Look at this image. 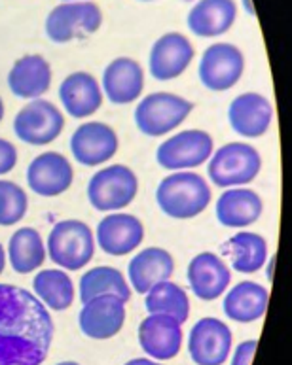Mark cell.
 <instances>
[{"instance_id": "obj_16", "label": "cell", "mask_w": 292, "mask_h": 365, "mask_svg": "<svg viewBox=\"0 0 292 365\" xmlns=\"http://www.w3.org/2000/svg\"><path fill=\"white\" fill-rule=\"evenodd\" d=\"M72 182L74 169L63 153H40L29 165L27 184L40 197L61 195L71 187Z\"/></svg>"}, {"instance_id": "obj_31", "label": "cell", "mask_w": 292, "mask_h": 365, "mask_svg": "<svg viewBox=\"0 0 292 365\" xmlns=\"http://www.w3.org/2000/svg\"><path fill=\"white\" fill-rule=\"evenodd\" d=\"M144 307L148 314H167L178 324H184L190 317V299L188 294L178 284L166 280L156 284L144 299Z\"/></svg>"}, {"instance_id": "obj_29", "label": "cell", "mask_w": 292, "mask_h": 365, "mask_svg": "<svg viewBox=\"0 0 292 365\" xmlns=\"http://www.w3.org/2000/svg\"><path fill=\"white\" fill-rule=\"evenodd\" d=\"M34 295L51 311H66L74 301L72 278L61 269H44L33 278Z\"/></svg>"}, {"instance_id": "obj_1", "label": "cell", "mask_w": 292, "mask_h": 365, "mask_svg": "<svg viewBox=\"0 0 292 365\" xmlns=\"http://www.w3.org/2000/svg\"><path fill=\"white\" fill-rule=\"evenodd\" d=\"M56 326L34 294L0 282V365H42Z\"/></svg>"}, {"instance_id": "obj_3", "label": "cell", "mask_w": 292, "mask_h": 365, "mask_svg": "<svg viewBox=\"0 0 292 365\" xmlns=\"http://www.w3.org/2000/svg\"><path fill=\"white\" fill-rule=\"evenodd\" d=\"M48 256L66 271H80L94 259L95 239L88 224L80 220H63L48 235Z\"/></svg>"}, {"instance_id": "obj_40", "label": "cell", "mask_w": 292, "mask_h": 365, "mask_svg": "<svg viewBox=\"0 0 292 365\" xmlns=\"http://www.w3.org/2000/svg\"><path fill=\"white\" fill-rule=\"evenodd\" d=\"M57 365H80V364H76V361H61V364Z\"/></svg>"}, {"instance_id": "obj_21", "label": "cell", "mask_w": 292, "mask_h": 365, "mask_svg": "<svg viewBox=\"0 0 292 365\" xmlns=\"http://www.w3.org/2000/svg\"><path fill=\"white\" fill-rule=\"evenodd\" d=\"M144 89V71L131 57H118L103 72V91L112 104H131Z\"/></svg>"}, {"instance_id": "obj_33", "label": "cell", "mask_w": 292, "mask_h": 365, "mask_svg": "<svg viewBox=\"0 0 292 365\" xmlns=\"http://www.w3.org/2000/svg\"><path fill=\"white\" fill-rule=\"evenodd\" d=\"M17 165V150L10 140L0 138V175H8Z\"/></svg>"}, {"instance_id": "obj_11", "label": "cell", "mask_w": 292, "mask_h": 365, "mask_svg": "<svg viewBox=\"0 0 292 365\" xmlns=\"http://www.w3.org/2000/svg\"><path fill=\"white\" fill-rule=\"evenodd\" d=\"M196 57V49L182 33H166L156 40L148 55L150 76L158 82H169L182 76Z\"/></svg>"}, {"instance_id": "obj_25", "label": "cell", "mask_w": 292, "mask_h": 365, "mask_svg": "<svg viewBox=\"0 0 292 365\" xmlns=\"http://www.w3.org/2000/svg\"><path fill=\"white\" fill-rule=\"evenodd\" d=\"M264 205L256 191L248 187H230L216 201V220L230 229H243L258 222Z\"/></svg>"}, {"instance_id": "obj_39", "label": "cell", "mask_w": 292, "mask_h": 365, "mask_svg": "<svg viewBox=\"0 0 292 365\" xmlns=\"http://www.w3.org/2000/svg\"><path fill=\"white\" fill-rule=\"evenodd\" d=\"M4 118V103H2V97H0V121Z\"/></svg>"}, {"instance_id": "obj_6", "label": "cell", "mask_w": 292, "mask_h": 365, "mask_svg": "<svg viewBox=\"0 0 292 365\" xmlns=\"http://www.w3.org/2000/svg\"><path fill=\"white\" fill-rule=\"evenodd\" d=\"M103 25V10L91 0L61 2L46 17V34L56 44L91 36Z\"/></svg>"}, {"instance_id": "obj_5", "label": "cell", "mask_w": 292, "mask_h": 365, "mask_svg": "<svg viewBox=\"0 0 292 365\" xmlns=\"http://www.w3.org/2000/svg\"><path fill=\"white\" fill-rule=\"evenodd\" d=\"M193 103L175 93H150L135 108V125L146 137H163L175 131L188 115L192 114Z\"/></svg>"}, {"instance_id": "obj_42", "label": "cell", "mask_w": 292, "mask_h": 365, "mask_svg": "<svg viewBox=\"0 0 292 365\" xmlns=\"http://www.w3.org/2000/svg\"><path fill=\"white\" fill-rule=\"evenodd\" d=\"M139 2H154V0H139Z\"/></svg>"}, {"instance_id": "obj_38", "label": "cell", "mask_w": 292, "mask_h": 365, "mask_svg": "<svg viewBox=\"0 0 292 365\" xmlns=\"http://www.w3.org/2000/svg\"><path fill=\"white\" fill-rule=\"evenodd\" d=\"M4 267H6V252L4 248H2V245H0V274L4 273Z\"/></svg>"}, {"instance_id": "obj_36", "label": "cell", "mask_w": 292, "mask_h": 365, "mask_svg": "<svg viewBox=\"0 0 292 365\" xmlns=\"http://www.w3.org/2000/svg\"><path fill=\"white\" fill-rule=\"evenodd\" d=\"M241 6L245 8V11H247L248 16L251 17H256V10H254V6L251 0H241Z\"/></svg>"}, {"instance_id": "obj_37", "label": "cell", "mask_w": 292, "mask_h": 365, "mask_svg": "<svg viewBox=\"0 0 292 365\" xmlns=\"http://www.w3.org/2000/svg\"><path fill=\"white\" fill-rule=\"evenodd\" d=\"M273 263H276V256H271L270 259V265H268V271H266V277H268V280H273Z\"/></svg>"}, {"instance_id": "obj_17", "label": "cell", "mask_w": 292, "mask_h": 365, "mask_svg": "<svg viewBox=\"0 0 292 365\" xmlns=\"http://www.w3.org/2000/svg\"><path fill=\"white\" fill-rule=\"evenodd\" d=\"M139 344L156 361L173 360L182 346V324L167 314H148L139 326Z\"/></svg>"}, {"instance_id": "obj_18", "label": "cell", "mask_w": 292, "mask_h": 365, "mask_svg": "<svg viewBox=\"0 0 292 365\" xmlns=\"http://www.w3.org/2000/svg\"><path fill=\"white\" fill-rule=\"evenodd\" d=\"M186 278L198 299L215 301L228 289L232 282V273L222 257L213 252H201L188 265Z\"/></svg>"}, {"instance_id": "obj_12", "label": "cell", "mask_w": 292, "mask_h": 365, "mask_svg": "<svg viewBox=\"0 0 292 365\" xmlns=\"http://www.w3.org/2000/svg\"><path fill=\"white\" fill-rule=\"evenodd\" d=\"M232 350V331L218 318L196 322L188 337V352L196 365H224Z\"/></svg>"}, {"instance_id": "obj_9", "label": "cell", "mask_w": 292, "mask_h": 365, "mask_svg": "<svg viewBox=\"0 0 292 365\" xmlns=\"http://www.w3.org/2000/svg\"><path fill=\"white\" fill-rule=\"evenodd\" d=\"M245 71V55L230 42L209 46L199 61V80L209 91L222 93L232 89L241 80Z\"/></svg>"}, {"instance_id": "obj_15", "label": "cell", "mask_w": 292, "mask_h": 365, "mask_svg": "<svg viewBox=\"0 0 292 365\" xmlns=\"http://www.w3.org/2000/svg\"><path fill=\"white\" fill-rule=\"evenodd\" d=\"M126 322V303L114 295H99L84 303L78 324L86 337L106 341L116 337Z\"/></svg>"}, {"instance_id": "obj_34", "label": "cell", "mask_w": 292, "mask_h": 365, "mask_svg": "<svg viewBox=\"0 0 292 365\" xmlns=\"http://www.w3.org/2000/svg\"><path fill=\"white\" fill-rule=\"evenodd\" d=\"M258 349V341H243L236 349L232 356V365H251L253 364L254 352Z\"/></svg>"}, {"instance_id": "obj_23", "label": "cell", "mask_w": 292, "mask_h": 365, "mask_svg": "<svg viewBox=\"0 0 292 365\" xmlns=\"http://www.w3.org/2000/svg\"><path fill=\"white\" fill-rule=\"evenodd\" d=\"M59 98L66 114L84 120L94 115L103 104V89L89 72H72L61 82Z\"/></svg>"}, {"instance_id": "obj_24", "label": "cell", "mask_w": 292, "mask_h": 365, "mask_svg": "<svg viewBox=\"0 0 292 365\" xmlns=\"http://www.w3.org/2000/svg\"><path fill=\"white\" fill-rule=\"evenodd\" d=\"M236 17V0H198L188 11L186 25L199 38H216L233 27Z\"/></svg>"}, {"instance_id": "obj_13", "label": "cell", "mask_w": 292, "mask_h": 365, "mask_svg": "<svg viewBox=\"0 0 292 365\" xmlns=\"http://www.w3.org/2000/svg\"><path fill=\"white\" fill-rule=\"evenodd\" d=\"M120 140L116 131L103 121H88L71 137L72 158L84 167H99L118 153Z\"/></svg>"}, {"instance_id": "obj_32", "label": "cell", "mask_w": 292, "mask_h": 365, "mask_svg": "<svg viewBox=\"0 0 292 365\" xmlns=\"http://www.w3.org/2000/svg\"><path fill=\"white\" fill-rule=\"evenodd\" d=\"M29 210V197L21 185L0 180V225L10 227L19 224Z\"/></svg>"}, {"instance_id": "obj_8", "label": "cell", "mask_w": 292, "mask_h": 365, "mask_svg": "<svg viewBox=\"0 0 292 365\" xmlns=\"http://www.w3.org/2000/svg\"><path fill=\"white\" fill-rule=\"evenodd\" d=\"M215 152V140L207 131L188 129L173 135L158 146L156 161L166 170L196 169L209 161Z\"/></svg>"}, {"instance_id": "obj_14", "label": "cell", "mask_w": 292, "mask_h": 365, "mask_svg": "<svg viewBox=\"0 0 292 365\" xmlns=\"http://www.w3.org/2000/svg\"><path fill=\"white\" fill-rule=\"evenodd\" d=\"M228 121L239 137H264L273 121V104L260 93H241L230 103Z\"/></svg>"}, {"instance_id": "obj_28", "label": "cell", "mask_w": 292, "mask_h": 365, "mask_svg": "<svg viewBox=\"0 0 292 365\" xmlns=\"http://www.w3.org/2000/svg\"><path fill=\"white\" fill-rule=\"evenodd\" d=\"M78 289H80L82 305L99 295H114L124 303L131 299V288H129L126 277L118 269L106 267V265L89 269L88 273L82 274Z\"/></svg>"}, {"instance_id": "obj_35", "label": "cell", "mask_w": 292, "mask_h": 365, "mask_svg": "<svg viewBox=\"0 0 292 365\" xmlns=\"http://www.w3.org/2000/svg\"><path fill=\"white\" fill-rule=\"evenodd\" d=\"M124 365H161L160 361H154V360H148V358H135V360H129L127 364Z\"/></svg>"}, {"instance_id": "obj_41", "label": "cell", "mask_w": 292, "mask_h": 365, "mask_svg": "<svg viewBox=\"0 0 292 365\" xmlns=\"http://www.w3.org/2000/svg\"><path fill=\"white\" fill-rule=\"evenodd\" d=\"M61 2H82V0H61Z\"/></svg>"}, {"instance_id": "obj_26", "label": "cell", "mask_w": 292, "mask_h": 365, "mask_svg": "<svg viewBox=\"0 0 292 365\" xmlns=\"http://www.w3.org/2000/svg\"><path fill=\"white\" fill-rule=\"evenodd\" d=\"M268 301H270V292L262 284L245 280L236 284L228 292L222 311L237 324H253L266 314Z\"/></svg>"}, {"instance_id": "obj_7", "label": "cell", "mask_w": 292, "mask_h": 365, "mask_svg": "<svg viewBox=\"0 0 292 365\" xmlns=\"http://www.w3.org/2000/svg\"><path fill=\"white\" fill-rule=\"evenodd\" d=\"M137 175L126 165H111L97 170L88 184V199L99 212H118L137 197Z\"/></svg>"}, {"instance_id": "obj_19", "label": "cell", "mask_w": 292, "mask_h": 365, "mask_svg": "<svg viewBox=\"0 0 292 365\" xmlns=\"http://www.w3.org/2000/svg\"><path fill=\"white\" fill-rule=\"evenodd\" d=\"M143 240L144 225L133 214H109L97 225V245L109 256H127Z\"/></svg>"}, {"instance_id": "obj_2", "label": "cell", "mask_w": 292, "mask_h": 365, "mask_svg": "<svg viewBox=\"0 0 292 365\" xmlns=\"http://www.w3.org/2000/svg\"><path fill=\"white\" fill-rule=\"evenodd\" d=\"M211 187L203 176L190 170H176L160 182L156 202L173 220H192L205 212L211 202Z\"/></svg>"}, {"instance_id": "obj_22", "label": "cell", "mask_w": 292, "mask_h": 365, "mask_svg": "<svg viewBox=\"0 0 292 365\" xmlns=\"http://www.w3.org/2000/svg\"><path fill=\"white\" fill-rule=\"evenodd\" d=\"M51 86L50 63L39 53L23 55L8 72V88L17 98L34 101L48 93Z\"/></svg>"}, {"instance_id": "obj_4", "label": "cell", "mask_w": 292, "mask_h": 365, "mask_svg": "<svg viewBox=\"0 0 292 365\" xmlns=\"http://www.w3.org/2000/svg\"><path fill=\"white\" fill-rule=\"evenodd\" d=\"M209 159L207 173L216 187H243L251 184L262 169L258 150L247 142H228Z\"/></svg>"}, {"instance_id": "obj_30", "label": "cell", "mask_w": 292, "mask_h": 365, "mask_svg": "<svg viewBox=\"0 0 292 365\" xmlns=\"http://www.w3.org/2000/svg\"><path fill=\"white\" fill-rule=\"evenodd\" d=\"M228 248L232 254L233 271L241 274L256 273L268 259V242L258 233L239 231L228 240Z\"/></svg>"}, {"instance_id": "obj_20", "label": "cell", "mask_w": 292, "mask_h": 365, "mask_svg": "<svg viewBox=\"0 0 292 365\" xmlns=\"http://www.w3.org/2000/svg\"><path fill=\"white\" fill-rule=\"evenodd\" d=\"M175 273V259L167 250L150 246L139 252L127 265V277L131 288L141 295H146L156 284L171 280Z\"/></svg>"}, {"instance_id": "obj_10", "label": "cell", "mask_w": 292, "mask_h": 365, "mask_svg": "<svg viewBox=\"0 0 292 365\" xmlns=\"http://www.w3.org/2000/svg\"><path fill=\"white\" fill-rule=\"evenodd\" d=\"M65 118L56 104L46 98H34L17 112L14 133L19 140L31 146H44L56 140L63 133Z\"/></svg>"}, {"instance_id": "obj_27", "label": "cell", "mask_w": 292, "mask_h": 365, "mask_svg": "<svg viewBox=\"0 0 292 365\" xmlns=\"http://www.w3.org/2000/svg\"><path fill=\"white\" fill-rule=\"evenodd\" d=\"M8 257H10L11 269L17 274H29L39 271L46 262V245L42 235L33 227L17 229L11 235L8 245Z\"/></svg>"}]
</instances>
